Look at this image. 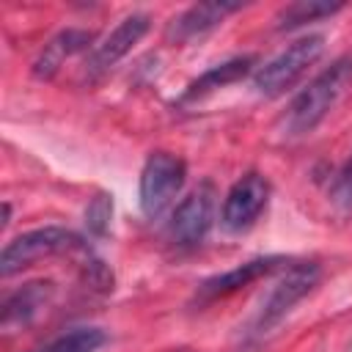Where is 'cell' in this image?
<instances>
[{
    "label": "cell",
    "mask_w": 352,
    "mask_h": 352,
    "mask_svg": "<svg viewBox=\"0 0 352 352\" xmlns=\"http://www.w3.org/2000/svg\"><path fill=\"white\" fill-rule=\"evenodd\" d=\"M214 223V190L209 182H204L198 190H192L187 198H182L168 220V239L176 248H195L206 239L209 228Z\"/></svg>",
    "instance_id": "6"
},
{
    "label": "cell",
    "mask_w": 352,
    "mask_h": 352,
    "mask_svg": "<svg viewBox=\"0 0 352 352\" xmlns=\"http://www.w3.org/2000/svg\"><path fill=\"white\" fill-rule=\"evenodd\" d=\"M110 209H113V204L107 201V195H99V198L91 204V209H88V223H91L96 231H104V226H107V220H110Z\"/></svg>",
    "instance_id": "17"
},
{
    "label": "cell",
    "mask_w": 352,
    "mask_h": 352,
    "mask_svg": "<svg viewBox=\"0 0 352 352\" xmlns=\"http://www.w3.org/2000/svg\"><path fill=\"white\" fill-rule=\"evenodd\" d=\"M253 66H256V58H253V55H239V58H231V60H226V63H217V66L206 69L198 80H192V82L187 85L182 102L204 99L206 94H212V91H217V88H226V85H231V82L248 77V74L253 72Z\"/></svg>",
    "instance_id": "13"
},
{
    "label": "cell",
    "mask_w": 352,
    "mask_h": 352,
    "mask_svg": "<svg viewBox=\"0 0 352 352\" xmlns=\"http://www.w3.org/2000/svg\"><path fill=\"white\" fill-rule=\"evenodd\" d=\"M151 28V16L148 14H129L124 16L99 44H94V50L85 58V77L94 80L104 72H110L124 55L132 52V47L148 33Z\"/></svg>",
    "instance_id": "8"
},
{
    "label": "cell",
    "mask_w": 352,
    "mask_h": 352,
    "mask_svg": "<svg viewBox=\"0 0 352 352\" xmlns=\"http://www.w3.org/2000/svg\"><path fill=\"white\" fill-rule=\"evenodd\" d=\"M85 242L80 234L69 231V228H60V226H44V228H36V231H28V234H19L16 239H11L6 248H3V256H0V275L3 278H11L14 272L41 261V258H50V256H58V253H72V250H82Z\"/></svg>",
    "instance_id": "4"
},
{
    "label": "cell",
    "mask_w": 352,
    "mask_h": 352,
    "mask_svg": "<svg viewBox=\"0 0 352 352\" xmlns=\"http://www.w3.org/2000/svg\"><path fill=\"white\" fill-rule=\"evenodd\" d=\"M280 264H289V261H286L283 256H261V258H250V261H245V264H236V267H231V270H226V272H220V275L206 278V280L198 286L195 300H198V302H212V300L228 297V294L245 289L248 283H253V280H258V278L275 272Z\"/></svg>",
    "instance_id": "10"
},
{
    "label": "cell",
    "mask_w": 352,
    "mask_h": 352,
    "mask_svg": "<svg viewBox=\"0 0 352 352\" xmlns=\"http://www.w3.org/2000/svg\"><path fill=\"white\" fill-rule=\"evenodd\" d=\"M344 8V3H327V0H294L289 6H283L278 14H275V28L278 30H294V28H302L308 22H316V19H324V16H333Z\"/></svg>",
    "instance_id": "14"
},
{
    "label": "cell",
    "mask_w": 352,
    "mask_h": 352,
    "mask_svg": "<svg viewBox=\"0 0 352 352\" xmlns=\"http://www.w3.org/2000/svg\"><path fill=\"white\" fill-rule=\"evenodd\" d=\"M55 294V283L52 280H33V283H25L22 289L11 292L3 302V330H16V327H25L30 324L52 300Z\"/></svg>",
    "instance_id": "11"
},
{
    "label": "cell",
    "mask_w": 352,
    "mask_h": 352,
    "mask_svg": "<svg viewBox=\"0 0 352 352\" xmlns=\"http://www.w3.org/2000/svg\"><path fill=\"white\" fill-rule=\"evenodd\" d=\"M319 283V264L316 261H300L292 264L278 283L270 289V294L261 300V308L256 311V319L250 324L253 336H264L270 333L308 292H314V286Z\"/></svg>",
    "instance_id": "5"
},
{
    "label": "cell",
    "mask_w": 352,
    "mask_h": 352,
    "mask_svg": "<svg viewBox=\"0 0 352 352\" xmlns=\"http://www.w3.org/2000/svg\"><path fill=\"white\" fill-rule=\"evenodd\" d=\"M184 182H187V165L182 157H176L170 151L148 154V160L143 162V170H140V190H138L143 214L151 220L165 214L176 204Z\"/></svg>",
    "instance_id": "3"
},
{
    "label": "cell",
    "mask_w": 352,
    "mask_h": 352,
    "mask_svg": "<svg viewBox=\"0 0 352 352\" xmlns=\"http://www.w3.org/2000/svg\"><path fill=\"white\" fill-rule=\"evenodd\" d=\"M333 204L344 212H352V154L349 160L344 162V168L338 170L336 176V184H333Z\"/></svg>",
    "instance_id": "16"
},
{
    "label": "cell",
    "mask_w": 352,
    "mask_h": 352,
    "mask_svg": "<svg viewBox=\"0 0 352 352\" xmlns=\"http://www.w3.org/2000/svg\"><path fill=\"white\" fill-rule=\"evenodd\" d=\"M324 52V36L322 33H308L300 36L297 41H292L286 50H280L275 58H270L267 63H261L253 72V88L256 94L272 99V96H283Z\"/></svg>",
    "instance_id": "2"
},
{
    "label": "cell",
    "mask_w": 352,
    "mask_h": 352,
    "mask_svg": "<svg viewBox=\"0 0 352 352\" xmlns=\"http://www.w3.org/2000/svg\"><path fill=\"white\" fill-rule=\"evenodd\" d=\"M91 41H94V33L91 30H82V28H66V30H60L58 36H52L44 44L41 55L33 63V74L38 80H50L72 55L88 50Z\"/></svg>",
    "instance_id": "12"
},
{
    "label": "cell",
    "mask_w": 352,
    "mask_h": 352,
    "mask_svg": "<svg viewBox=\"0 0 352 352\" xmlns=\"http://www.w3.org/2000/svg\"><path fill=\"white\" fill-rule=\"evenodd\" d=\"M107 341L102 327H74L36 352H96Z\"/></svg>",
    "instance_id": "15"
},
{
    "label": "cell",
    "mask_w": 352,
    "mask_h": 352,
    "mask_svg": "<svg viewBox=\"0 0 352 352\" xmlns=\"http://www.w3.org/2000/svg\"><path fill=\"white\" fill-rule=\"evenodd\" d=\"M349 88H352V58H338L292 99L283 116V135L300 138L314 132Z\"/></svg>",
    "instance_id": "1"
},
{
    "label": "cell",
    "mask_w": 352,
    "mask_h": 352,
    "mask_svg": "<svg viewBox=\"0 0 352 352\" xmlns=\"http://www.w3.org/2000/svg\"><path fill=\"white\" fill-rule=\"evenodd\" d=\"M242 8V3L236 0H212V3H195L190 8H184L182 14H176L168 28H165V38L173 44H184L190 38H198L209 30H214L217 25L226 22V16L236 14Z\"/></svg>",
    "instance_id": "9"
},
{
    "label": "cell",
    "mask_w": 352,
    "mask_h": 352,
    "mask_svg": "<svg viewBox=\"0 0 352 352\" xmlns=\"http://www.w3.org/2000/svg\"><path fill=\"white\" fill-rule=\"evenodd\" d=\"M267 201H270V182L261 173H245L231 184V190L223 198V209H220L223 228L231 234L248 231L264 212Z\"/></svg>",
    "instance_id": "7"
}]
</instances>
